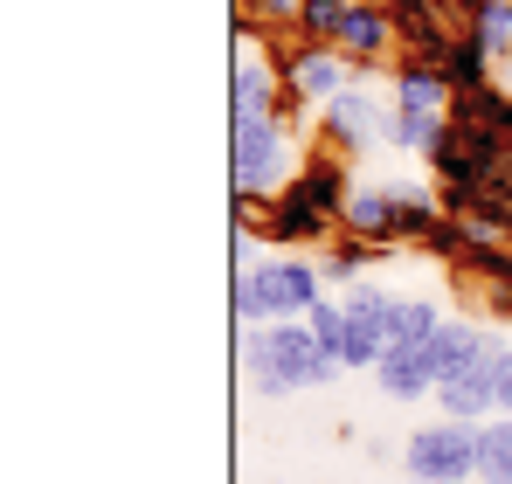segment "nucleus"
Wrapping results in <instances>:
<instances>
[{
    "instance_id": "1",
    "label": "nucleus",
    "mask_w": 512,
    "mask_h": 484,
    "mask_svg": "<svg viewBox=\"0 0 512 484\" xmlns=\"http://www.w3.org/2000/svg\"><path fill=\"white\" fill-rule=\"evenodd\" d=\"M346 367L319 353L312 325L305 319H277V325H243V381H250L263 402H284V395H319L333 388Z\"/></svg>"
},
{
    "instance_id": "2",
    "label": "nucleus",
    "mask_w": 512,
    "mask_h": 484,
    "mask_svg": "<svg viewBox=\"0 0 512 484\" xmlns=\"http://www.w3.org/2000/svg\"><path fill=\"white\" fill-rule=\"evenodd\" d=\"M319 298H326L319 249H277V256H256L250 270H236L229 312H236V325H277V319H305Z\"/></svg>"
},
{
    "instance_id": "3",
    "label": "nucleus",
    "mask_w": 512,
    "mask_h": 484,
    "mask_svg": "<svg viewBox=\"0 0 512 484\" xmlns=\"http://www.w3.org/2000/svg\"><path fill=\"white\" fill-rule=\"evenodd\" d=\"M305 153L312 146H305V132L284 111H270V118H229V187H236V201H277L298 180Z\"/></svg>"
},
{
    "instance_id": "4",
    "label": "nucleus",
    "mask_w": 512,
    "mask_h": 484,
    "mask_svg": "<svg viewBox=\"0 0 512 484\" xmlns=\"http://www.w3.org/2000/svg\"><path fill=\"white\" fill-rule=\"evenodd\" d=\"M402 471L416 484H478V422H423L402 443Z\"/></svg>"
},
{
    "instance_id": "5",
    "label": "nucleus",
    "mask_w": 512,
    "mask_h": 484,
    "mask_svg": "<svg viewBox=\"0 0 512 484\" xmlns=\"http://www.w3.org/2000/svg\"><path fill=\"white\" fill-rule=\"evenodd\" d=\"M512 160V146L492 132V125H471V118H450L436 153H429V173L436 187H464V194H485V180Z\"/></svg>"
},
{
    "instance_id": "6",
    "label": "nucleus",
    "mask_w": 512,
    "mask_h": 484,
    "mask_svg": "<svg viewBox=\"0 0 512 484\" xmlns=\"http://www.w3.org/2000/svg\"><path fill=\"white\" fill-rule=\"evenodd\" d=\"M388 118H395V104L374 97L367 83H353L333 104H319V146L340 153V160H367V153L388 146Z\"/></svg>"
},
{
    "instance_id": "7",
    "label": "nucleus",
    "mask_w": 512,
    "mask_h": 484,
    "mask_svg": "<svg viewBox=\"0 0 512 484\" xmlns=\"http://www.w3.org/2000/svg\"><path fill=\"white\" fill-rule=\"evenodd\" d=\"M277 70H284V97H298L305 111L333 104L340 90L360 83V70L346 63L333 42H305V35H284V42H277Z\"/></svg>"
},
{
    "instance_id": "8",
    "label": "nucleus",
    "mask_w": 512,
    "mask_h": 484,
    "mask_svg": "<svg viewBox=\"0 0 512 484\" xmlns=\"http://www.w3.org/2000/svg\"><path fill=\"white\" fill-rule=\"evenodd\" d=\"M346 374H374L381 360H388V346H395V332H388V305H395V291L388 284H374V277H360V284H346Z\"/></svg>"
},
{
    "instance_id": "9",
    "label": "nucleus",
    "mask_w": 512,
    "mask_h": 484,
    "mask_svg": "<svg viewBox=\"0 0 512 484\" xmlns=\"http://www.w3.org/2000/svg\"><path fill=\"white\" fill-rule=\"evenodd\" d=\"M277 104H284V70L256 35H243L236 70H229V118H270Z\"/></svg>"
},
{
    "instance_id": "10",
    "label": "nucleus",
    "mask_w": 512,
    "mask_h": 484,
    "mask_svg": "<svg viewBox=\"0 0 512 484\" xmlns=\"http://www.w3.org/2000/svg\"><path fill=\"white\" fill-rule=\"evenodd\" d=\"M333 236H340V222L319 215L298 187H284V194L270 201V215H263V242H277V249H326Z\"/></svg>"
},
{
    "instance_id": "11",
    "label": "nucleus",
    "mask_w": 512,
    "mask_h": 484,
    "mask_svg": "<svg viewBox=\"0 0 512 484\" xmlns=\"http://www.w3.org/2000/svg\"><path fill=\"white\" fill-rule=\"evenodd\" d=\"M499 353V332L485 319H471V312H457V319H443V332L429 339V360H436V381H450V374H464V367H478V360H492Z\"/></svg>"
},
{
    "instance_id": "12",
    "label": "nucleus",
    "mask_w": 512,
    "mask_h": 484,
    "mask_svg": "<svg viewBox=\"0 0 512 484\" xmlns=\"http://www.w3.org/2000/svg\"><path fill=\"white\" fill-rule=\"evenodd\" d=\"M374 388L388 402L416 408V402H436V360H429V339L423 346H388V360L374 367Z\"/></svg>"
},
{
    "instance_id": "13",
    "label": "nucleus",
    "mask_w": 512,
    "mask_h": 484,
    "mask_svg": "<svg viewBox=\"0 0 512 484\" xmlns=\"http://www.w3.org/2000/svg\"><path fill=\"white\" fill-rule=\"evenodd\" d=\"M291 187H298V194H305V201H312L319 215H333V222H340L346 194H353L360 180H353V160H340V153H326V146H312V153H305V166H298V180H291Z\"/></svg>"
},
{
    "instance_id": "14",
    "label": "nucleus",
    "mask_w": 512,
    "mask_h": 484,
    "mask_svg": "<svg viewBox=\"0 0 512 484\" xmlns=\"http://www.w3.org/2000/svg\"><path fill=\"white\" fill-rule=\"evenodd\" d=\"M450 77L436 70V63H416V56H402L395 70H388V104L395 111H436V118H450Z\"/></svg>"
},
{
    "instance_id": "15",
    "label": "nucleus",
    "mask_w": 512,
    "mask_h": 484,
    "mask_svg": "<svg viewBox=\"0 0 512 484\" xmlns=\"http://www.w3.org/2000/svg\"><path fill=\"white\" fill-rule=\"evenodd\" d=\"M340 236H360V242H381V249H395V194H388V180H360V187L346 194Z\"/></svg>"
},
{
    "instance_id": "16",
    "label": "nucleus",
    "mask_w": 512,
    "mask_h": 484,
    "mask_svg": "<svg viewBox=\"0 0 512 484\" xmlns=\"http://www.w3.org/2000/svg\"><path fill=\"white\" fill-rule=\"evenodd\" d=\"M436 408H443L450 422H492V415H499V381H492V360H478V367H464V374L436 381Z\"/></svg>"
},
{
    "instance_id": "17",
    "label": "nucleus",
    "mask_w": 512,
    "mask_h": 484,
    "mask_svg": "<svg viewBox=\"0 0 512 484\" xmlns=\"http://www.w3.org/2000/svg\"><path fill=\"white\" fill-rule=\"evenodd\" d=\"M388 194H395V249H402V242H416V249H423V242L443 229L436 180H429V187H416V180H388Z\"/></svg>"
},
{
    "instance_id": "18",
    "label": "nucleus",
    "mask_w": 512,
    "mask_h": 484,
    "mask_svg": "<svg viewBox=\"0 0 512 484\" xmlns=\"http://www.w3.org/2000/svg\"><path fill=\"white\" fill-rule=\"evenodd\" d=\"M492 70H499V56L485 49V35H478V28H464V35L450 42V56H443V77H450V90H478V83H499Z\"/></svg>"
},
{
    "instance_id": "19",
    "label": "nucleus",
    "mask_w": 512,
    "mask_h": 484,
    "mask_svg": "<svg viewBox=\"0 0 512 484\" xmlns=\"http://www.w3.org/2000/svg\"><path fill=\"white\" fill-rule=\"evenodd\" d=\"M381 256H388V249H381V242H360V236H333L326 242V249H319V270H326V284H360V277H367V270H374V263H381Z\"/></svg>"
},
{
    "instance_id": "20",
    "label": "nucleus",
    "mask_w": 512,
    "mask_h": 484,
    "mask_svg": "<svg viewBox=\"0 0 512 484\" xmlns=\"http://www.w3.org/2000/svg\"><path fill=\"white\" fill-rule=\"evenodd\" d=\"M443 305L436 298H409V291H395V305H388V332H395V346H423V339H436L443 332Z\"/></svg>"
},
{
    "instance_id": "21",
    "label": "nucleus",
    "mask_w": 512,
    "mask_h": 484,
    "mask_svg": "<svg viewBox=\"0 0 512 484\" xmlns=\"http://www.w3.org/2000/svg\"><path fill=\"white\" fill-rule=\"evenodd\" d=\"M443 125H450V118H436V111H395V118H388V153H402V160H429L436 139H443Z\"/></svg>"
},
{
    "instance_id": "22",
    "label": "nucleus",
    "mask_w": 512,
    "mask_h": 484,
    "mask_svg": "<svg viewBox=\"0 0 512 484\" xmlns=\"http://www.w3.org/2000/svg\"><path fill=\"white\" fill-rule=\"evenodd\" d=\"M478 484H512V415L478 422Z\"/></svg>"
},
{
    "instance_id": "23",
    "label": "nucleus",
    "mask_w": 512,
    "mask_h": 484,
    "mask_svg": "<svg viewBox=\"0 0 512 484\" xmlns=\"http://www.w3.org/2000/svg\"><path fill=\"white\" fill-rule=\"evenodd\" d=\"M471 28L485 35V49H492L499 63H512V0H478V7H471Z\"/></svg>"
},
{
    "instance_id": "24",
    "label": "nucleus",
    "mask_w": 512,
    "mask_h": 484,
    "mask_svg": "<svg viewBox=\"0 0 512 484\" xmlns=\"http://www.w3.org/2000/svg\"><path fill=\"white\" fill-rule=\"evenodd\" d=\"M305 325H312V339H319L326 360H340V353H346V305H340V298H319V305L305 312ZM340 367H346V360H340Z\"/></svg>"
},
{
    "instance_id": "25",
    "label": "nucleus",
    "mask_w": 512,
    "mask_h": 484,
    "mask_svg": "<svg viewBox=\"0 0 512 484\" xmlns=\"http://www.w3.org/2000/svg\"><path fill=\"white\" fill-rule=\"evenodd\" d=\"M346 7H353V0H305V7H298V35H305V42H333Z\"/></svg>"
},
{
    "instance_id": "26",
    "label": "nucleus",
    "mask_w": 512,
    "mask_h": 484,
    "mask_svg": "<svg viewBox=\"0 0 512 484\" xmlns=\"http://www.w3.org/2000/svg\"><path fill=\"white\" fill-rule=\"evenodd\" d=\"M492 381H499V415H512V339H499L492 353Z\"/></svg>"
},
{
    "instance_id": "27",
    "label": "nucleus",
    "mask_w": 512,
    "mask_h": 484,
    "mask_svg": "<svg viewBox=\"0 0 512 484\" xmlns=\"http://www.w3.org/2000/svg\"><path fill=\"white\" fill-rule=\"evenodd\" d=\"M464 7H478V0H464Z\"/></svg>"
},
{
    "instance_id": "28",
    "label": "nucleus",
    "mask_w": 512,
    "mask_h": 484,
    "mask_svg": "<svg viewBox=\"0 0 512 484\" xmlns=\"http://www.w3.org/2000/svg\"><path fill=\"white\" fill-rule=\"evenodd\" d=\"M270 484H277V478H270Z\"/></svg>"
}]
</instances>
